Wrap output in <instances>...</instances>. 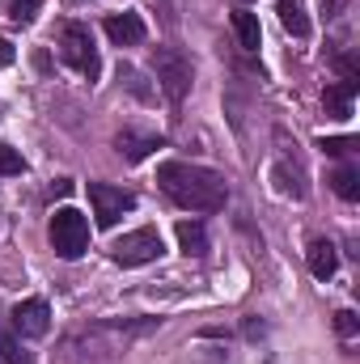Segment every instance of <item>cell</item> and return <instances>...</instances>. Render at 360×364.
<instances>
[{"label":"cell","instance_id":"6da1fadb","mask_svg":"<svg viewBox=\"0 0 360 364\" xmlns=\"http://www.w3.org/2000/svg\"><path fill=\"white\" fill-rule=\"evenodd\" d=\"M162 191L186 208V212H221L225 199H229V186L216 170H203V166H186V161H166L157 170Z\"/></svg>","mask_w":360,"mask_h":364},{"label":"cell","instance_id":"7a4b0ae2","mask_svg":"<svg viewBox=\"0 0 360 364\" xmlns=\"http://www.w3.org/2000/svg\"><path fill=\"white\" fill-rule=\"evenodd\" d=\"M51 246H55V255L60 259H81L85 250H90V220H85V212H77V208H55L51 212Z\"/></svg>","mask_w":360,"mask_h":364},{"label":"cell","instance_id":"3957f363","mask_svg":"<svg viewBox=\"0 0 360 364\" xmlns=\"http://www.w3.org/2000/svg\"><path fill=\"white\" fill-rule=\"evenodd\" d=\"M60 51H64V64H68V68H77L85 81H97V73H102V60H97V47H93L90 26H81V21H68V26L60 30Z\"/></svg>","mask_w":360,"mask_h":364},{"label":"cell","instance_id":"277c9868","mask_svg":"<svg viewBox=\"0 0 360 364\" xmlns=\"http://www.w3.org/2000/svg\"><path fill=\"white\" fill-rule=\"evenodd\" d=\"M153 73H157V85L166 90V97L179 106L191 90V60L179 47H153Z\"/></svg>","mask_w":360,"mask_h":364},{"label":"cell","instance_id":"5b68a950","mask_svg":"<svg viewBox=\"0 0 360 364\" xmlns=\"http://www.w3.org/2000/svg\"><path fill=\"white\" fill-rule=\"evenodd\" d=\"M162 255H166V242H162L157 229H132V233H123V237L115 242V250H110V259H115L119 267H140V263H153V259H162Z\"/></svg>","mask_w":360,"mask_h":364},{"label":"cell","instance_id":"8992f818","mask_svg":"<svg viewBox=\"0 0 360 364\" xmlns=\"http://www.w3.org/2000/svg\"><path fill=\"white\" fill-rule=\"evenodd\" d=\"M90 203L93 216H97V229H115L119 216L136 208V195L123 186H110V182H90Z\"/></svg>","mask_w":360,"mask_h":364},{"label":"cell","instance_id":"52a82bcc","mask_svg":"<svg viewBox=\"0 0 360 364\" xmlns=\"http://www.w3.org/2000/svg\"><path fill=\"white\" fill-rule=\"evenodd\" d=\"M13 326H17L21 335H30V339L47 335V326H51V309H47V301H38V296L21 301V305L13 309Z\"/></svg>","mask_w":360,"mask_h":364},{"label":"cell","instance_id":"ba28073f","mask_svg":"<svg viewBox=\"0 0 360 364\" xmlns=\"http://www.w3.org/2000/svg\"><path fill=\"white\" fill-rule=\"evenodd\" d=\"M144 21H140V13H110L106 17V38L115 43V47H136V43H144Z\"/></svg>","mask_w":360,"mask_h":364},{"label":"cell","instance_id":"9c48e42d","mask_svg":"<svg viewBox=\"0 0 360 364\" xmlns=\"http://www.w3.org/2000/svg\"><path fill=\"white\" fill-rule=\"evenodd\" d=\"M352 97H356V85L352 81H335V85H327V93H322V106H327L331 119H348L352 114Z\"/></svg>","mask_w":360,"mask_h":364},{"label":"cell","instance_id":"30bf717a","mask_svg":"<svg viewBox=\"0 0 360 364\" xmlns=\"http://www.w3.org/2000/svg\"><path fill=\"white\" fill-rule=\"evenodd\" d=\"M339 267V255H335V246L327 242V237H318V242H309V272L314 279H331Z\"/></svg>","mask_w":360,"mask_h":364},{"label":"cell","instance_id":"8fae6325","mask_svg":"<svg viewBox=\"0 0 360 364\" xmlns=\"http://www.w3.org/2000/svg\"><path fill=\"white\" fill-rule=\"evenodd\" d=\"M115 149H119L127 161H144L153 149H162V140H157V136H132V132H119V136H115Z\"/></svg>","mask_w":360,"mask_h":364},{"label":"cell","instance_id":"7c38bea8","mask_svg":"<svg viewBox=\"0 0 360 364\" xmlns=\"http://www.w3.org/2000/svg\"><path fill=\"white\" fill-rule=\"evenodd\" d=\"M179 246L186 259H199V255H208V233H203V225L199 220H179Z\"/></svg>","mask_w":360,"mask_h":364},{"label":"cell","instance_id":"4fadbf2b","mask_svg":"<svg viewBox=\"0 0 360 364\" xmlns=\"http://www.w3.org/2000/svg\"><path fill=\"white\" fill-rule=\"evenodd\" d=\"M275 13H280V26H284L292 38H305V34H309V17H305L301 0H280Z\"/></svg>","mask_w":360,"mask_h":364},{"label":"cell","instance_id":"5bb4252c","mask_svg":"<svg viewBox=\"0 0 360 364\" xmlns=\"http://www.w3.org/2000/svg\"><path fill=\"white\" fill-rule=\"evenodd\" d=\"M233 34H238V43H242L246 51H259V43H263L259 17H255V13H246V9H238V13H233Z\"/></svg>","mask_w":360,"mask_h":364},{"label":"cell","instance_id":"9a60e30c","mask_svg":"<svg viewBox=\"0 0 360 364\" xmlns=\"http://www.w3.org/2000/svg\"><path fill=\"white\" fill-rule=\"evenodd\" d=\"M331 186H335V195L348 199V203H356L360 199V174L352 170V166H339V170L331 174Z\"/></svg>","mask_w":360,"mask_h":364},{"label":"cell","instance_id":"2e32d148","mask_svg":"<svg viewBox=\"0 0 360 364\" xmlns=\"http://www.w3.org/2000/svg\"><path fill=\"white\" fill-rule=\"evenodd\" d=\"M17 174H26L21 153H17L13 144H0V178H17Z\"/></svg>","mask_w":360,"mask_h":364},{"label":"cell","instance_id":"e0dca14e","mask_svg":"<svg viewBox=\"0 0 360 364\" xmlns=\"http://www.w3.org/2000/svg\"><path fill=\"white\" fill-rule=\"evenodd\" d=\"M0 364H30V356L21 352V343L9 331H0Z\"/></svg>","mask_w":360,"mask_h":364},{"label":"cell","instance_id":"ac0fdd59","mask_svg":"<svg viewBox=\"0 0 360 364\" xmlns=\"http://www.w3.org/2000/svg\"><path fill=\"white\" fill-rule=\"evenodd\" d=\"M318 149H322V153H331V157H348V153L356 149V140H352V136H322V140H318Z\"/></svg>","mask_w":360,"mask_h":364},{"label":"cell","instance_id":"d6986e66","mask_svg":"<svg viewBox=\"0 0 360 364\" xmlns=\"http://www.w3.org/2000/svg\"><path fill=\"white\" fill-rule=\"evenodd\" d=\"M43 9V0H9V17L13 21H34Z\"/></svg>","mask_w":360,"mask_h":364},{"label":"cell","instance_id":"ffe728a7","mask_svg":"<svg viewBox=\"0 0 360 364\" xmlns=\"http://www.w3.org/2000/svg\"><path fill=\"white\" fill-rule=\"evenodd\" d=\"M335 331H339L344 339H352V335L360 331V318L352 314V309H339V314H335Z\"/></svg>","mask_w":360,"mask_h":364},{"label":"cell","instance_id":"44dd1931","mask_svg":"<svg viewBox=\"0 0 360 364\" xmlns=\"http://www.w3.org/2000/svg\"><path fill=\"white\" fill-rule=\"evenodd\" d=\"M13 60H17V51H13V43H9V38H0V68H9Z\"/></svg>","mask_w":360,"mask_h":364},{"label":"cell","instance_id":"7402d4cb","mask_svg":"<svg viewBox=\"0 0 360 364\" xmlns=\"http://www.w3.org/2000/svg\"><path fill=\"white\" fill-rule=\"evenodd\" d=\"M51 195H60V199H64V195H73V178H55V182H51Z\"/></svg>","mask_w":360,"mask_h":364},{"label":"cell","instance_id":"603a6c76","mask_svg":"<svg viewBox=\"0 0 360 364\" xmlns=\"http://www.w3.org/2000/svg\"><path fill=\"white\" fill-rule=\"evenodd\" d=\"M238 4H250V0H238Z\"/></svg>","mask_w":360,"mask_h":364}]
</instances>
